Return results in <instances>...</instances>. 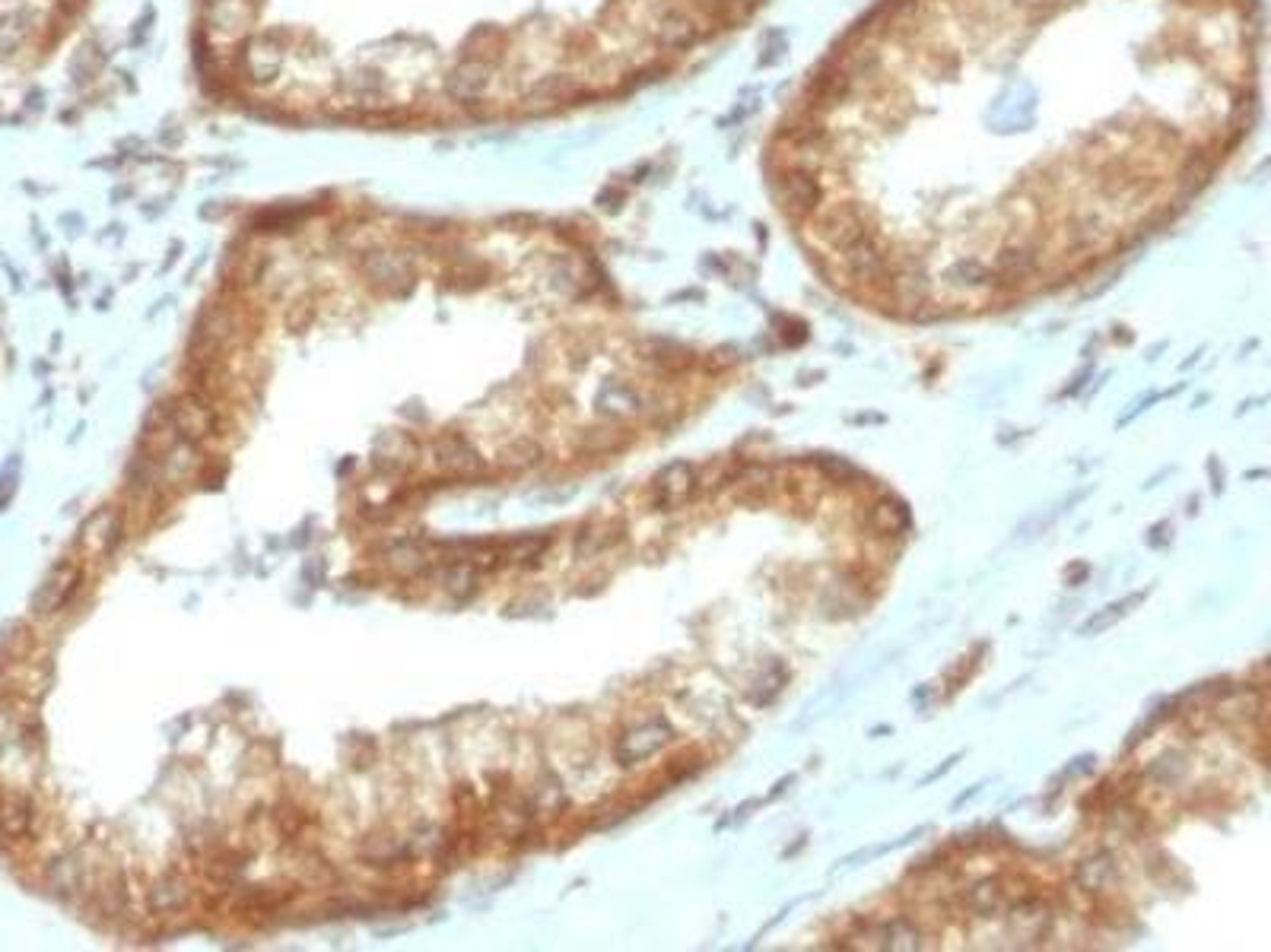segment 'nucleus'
<instances>
[{
  "instance_id": "6ab92c4d",
  "label": "nucleus",
  "mask_w": 1271,
  "mask_h": 952,
  "mask_svg": "<svg viewBox=\"0 0 1271 952\" xmlns=\"http://www.w3.org/2000/svg\"><path fill=\"white\" fill-rule=\"evenodd\" d=\"M553 543L550 534H531V537H515L503 543V562H515V566H537L540 556L547 553V546Z\"/></svg>"
},
{
  "instance_id": "423d86ee",
  "label": "nucleus",
  "mask_w": 1271,
  "mask_h": 952,
  "mask_svg": "<svg viewBox=\"0 0 1271 952\" xmlns=\"http://www.w3.org/2000/svg\"><path fill=\"white\" fill-rule=\"evenodd\" d=\"M843 260H846V270H849L856 280H862V283H878V280H884L890 273L888 251L881 248V241L872 236V233H865L856 244H849V248L843 251Z\"/></svg>"
},
{
  "instance_id": "0eeeda50",
  "label": "nucleus",
  "mask_w": 1271,
  "mask_h": 952,
  "mask_svg": "<svg viewBox=\"0 0 1271 952\" xmlns=\"http://www.w3.org/2000/svg\"><path fill=\"white\" fill-rule=\"evenodd\" d=\"M1008 927H1011V937H1015L1020 947H1036V943L1049 934L1052 915H1049V908H1046L1042 902L1023 899V902H1017L1015 908H1011Z\"/></svg>"
},
{
  "instance_id": "a878e982",
  "label": "nucleus",
  "mask_w": 1271,
  "mask_h": 952,
  "mask_svg": "<svg viewBox=\"0 0 1271 952\" xmlns=\"http://www.w3.org/2000/svg\"><path fill=\"white\" fill-rule=\"evenodd\" d=\"M1142 600H1144V594H1132V597H1126V600H1119V603H1110V606H1103V613L1090 616V619L1081 625V635H1094V632H1103V629H1110L1116 619H1123V616L1129 613V606H1135V603H1142Z\"/></svg>"
},
{
  "instance_id": "9d476101",
  "label": "nucleus",
  "mask_w": 1271,
  "mask_h": 952,
  "mask_svg": "<svg viewBox=\"0 0 1271 952\" xmlns=\"http://www.w3.org/2000/svg\"><path fill=\"white\" fill-rule=\"evenodd\" d=\"M436 458L452 476H474L484 471V461H481L477 448L471 442H465L461 435L439 439L436 442Z\"/></svg>"
},
{
  "instance_id": "5701e85b",
  "label": "nucleus",
  "mask_w": 1271,
  "mask_h": 952,
  "mask_svg": "<svg viewBox=\"0 0 1271 952\" xmlns=\"http://www.w3.org/2000/svg\"><path fill=\"white\" fill-rule=\"evenodd\" d=\"M627 445H630V432L614 429V426L589 429V432L582 435V448H585L589 455H611V451H621V448H627Z\"/></svg>"
},
{
  "instance_id": "c85d7f7f",
  "label": "nucleus",
  "mask_w": 1271,
  "mask_h": 952,
  "mask_svg": "<svg viewBox=\"0 0 1271 952\" xmlns=\"http://www.w3.org/2000/svg\"><path fill=\"white\" fill-rule=\"evenodd\" d=\"M1020 3H1058V0H1020Z\"/></svg>"
},
{
  "instance_id": "a211bd4d",
  "label": "nucleus",
  "mask_w": 1271,
  "mask_h": 952,
  "mask_svg": "<svg viewBox=\"0 0 1271 952\" xmlns=\"http://www.w3.org/2000/svg\"><path fill=\"white\" fill-rule=\"evenodd\" d=\"M96 902H99L106 918H122L125 915L127 905H130V889H127V879L122 870H109L103 876V883L96 889Z\"/></svg>"
},
{
  "instance_id": "c756f323",
  "label": "nucleus",
  "mask_w": 1271,
  "mask_h": 952,
  "mask_svg": "<svg viewBox=\"0 0 1271 952\" xmlns=\"http://www.w3.org/2000/svg\"><path fill=\"white\" fill-rule=\"evenodd\" d=\"M709 3H728V0H709Z\"/></svg>"
},
{
  "instance_id": "4be33fe9",
  "label": "nucleus",
  "mask_w": 1271,
  "mask_h": 952,
  "mask_svg": "<svg viewBox=\"0 0 1271 952\" xmlns=\"http://www.w3.org/2000/svg\"><path fill=\"white\" fill-rule=\"evenodd\" d=\"M878 937H881V943H878L881 950H922V934H919V927L909 924V921H903V918L884 924V927L878 931Z\"/></svg>"
},
{
  "instance_id": "f3484780",
  "label": "nucleus",
  "mask_w": 1271,
  "mask_h": 952,
  "mask_svg": "<svg viewBox=\"0 0 1271 952\" xmlns=\"http://www.w3.org/2000/svg\"><path fill=\"white\" fill-rule=\"evenodd\" d=\"M1005 905H1008V895H1005L1002 879H979L967 895V908L979 918H995L1005 911Z\"/></svg>"
},
{
  "instance_id": "b1692460",
  "label": "nucleus",
  "mask_w": 1271,
  "mask_h": 952,
  "mask_svg": "<svg viewBox=\"0 0 1271 952\" xmlns=\"http://www.w3.org/2000/svg\"><path fill=\"white\" fill-rule=\"evenodd\" d=\"M947 280H951L954 286H963V289H983V286H992V283H995L992 270H989L986 264H979V260H957V264L951 267Z\"/></svg>"
},
{
  "instance_id": "cd10ccee",
  "label": "nucleus",
  "mask_w": 1271,
  "mask_h": 952,
  "mask_svg": "<svg viewBox=\"0 0 1271 952\" xmlns=\"http://www.w3.org/2000/svg\"><path fill=\"white\" fill-rule=\"evenodd\" d=\"M1211 172H1214V159L1195 153V156L1186 162V169H1182V185H1186V188H1202V185L1211 178Z\"/></svg>"
},
{
  "instance_id": "ddd939ff",
  "label": "nucleus",
  "mask_w": 1271,
  "mask_h": 952,
  "mask_svg": "<svg viewBox=\"0 0 1271 952\" xmlns=\"http://www.w3.org/2000/svg\"><path fill=\"white\" fill-rule=\"evenodd\" d=\"M1036 264H1039V254L1030 241H1011L999 251L992 276L1005 280V283H1020L1036 270Z\"/></svg>"
},
{
  "instance_id": "2eb2a0df",
  "label": "nucleus",
  "mask_w": 1271,
  "mask_h": 952,
  "mask_svg": "<svg viewBox=\"0 0 1271 952\" xmlns=\"http://www.w3.org/2000/svg\"><path fill=\"white\" fill-rule=\"evenodd\" d=\"M1113 879H1116V860L1110 851H1097V854L1084 857L1074 870V883L1084 892H1103L1113 886Z\"/></svg>"
},
{
  "instance_id": "9b49d317",
  "label": "nucleus",
  "mask_w": 1271,
  "mask_h": 952,
  "mask_svg": "<svg viewBox=\"0 0 1271 952\" xmlns=\"http://www.w3.org/2000/svg\"><path fill=\"white\" fill-rule=\"evenodd\" d=\"M655 38H658V45H664L671 51H684V48H690L700 38V26H696V19L687 10L674 6V10L661 13V19L655 26Z\"/></svg>"
},
{
  "instance_id": "39448f33",
  "label": "nucleus",
  "mask_w": 1271,
  "mask_h": 952,
  "mask_svg": "<svg viewBox=\"0 0 1271 952\" xmlns=\"http://www.w3.org/2000/svg\"><path fill=\"white\" fill-rule=\"evenodd\" d=\"M693 492H696V471L687 461H674L655 476V508L661 511H674L687 505Z\"/></svg>"
},
{
  "instance_id": "7ed1b4c3",
  "label": "nucleus",
  "mask_w": 1271,
  "mask_h": 952,
  "mask_svg": "<svg viewBox=\"0 0 1271 952\" xmlns=\"http://www.w3.org/2000/svg\"><path fill=\"white\" fill-rule=\"evenodd\" d=\"M166 413L172 419V429L182 439H188V442H204V439H210L217 432V416H214V410L207 407V400L201 394L175 397L172 407H166Z\"/></svg>"
},
{
  "instance_id": "dca6fc26",
  "label": "nucleus",
  "mask_w": 1271,
  "mask_h": 952,
  "mask_svg": "<svg viewBox=\"0 0 1271 952\" xmlns=\"http://www.w3.org/2000/svg\"><path fill=\"white\" fill-rule=\"evenodd\" d=\"M909 524H912V514H909V508H906L903 502H896V498H878V502L872 505V511H868V527L878 530V534H884V537L906 534Z\"/></svg>"
},
{
  "instance_id": "20e7f679",
  "label": "nucleus",
  "mask_w": 1271,
  "mask_h": 952,
  "mask_svg": "<svg viewBox=\"0 0 1271 952\" xmlns=\"http://www.w3.org/2000/svg\"><path fill=\"white\" fill-rule=\"evenodd\" d=\"M122 534H125V518H122V511L112 508V505H106V508H99V511L83 524V530H80V546H83L90 556H112V553L119 550V543H122Z\"/></svg>"
},
{
  "instance_id": "bb28decb",
  "label": "nucleus",
  "mask_w": 1271,
  "mask_h": 952,
  "mask_svg": "<svg viewBox=\"0 0 1271 952\" xmlns=\"http://www.w3.org/2000/svg\"><path fill=\"white\" fill-rule=\"evenodd\" d=\"M51 879H54V886H58L61 892H77L80 883H83V863H80L74 854H64V857L54 860Z\"/></svg>"
},
{
  "instance_id": "f8f14e48",
  "label": "nucleus",
  "mask_w": 1271,
  "mask_h": 952,
  "mask_svg": "<svg viewBox=\"0 0 1271 952\" xmlns=\"http://www.w3.org/2000/svg\"><path fill=\"white\" fill-rule=\"evenodd\" d=\"M595 407H598V413H605L611 419H627V416H639L645 410V400L636 387L624 384V381H605L595 397Z\"/></svg>"
},
{
  "instance_id": "412c9836",
  "label": "nucleus",
  "mask_w": 1271,
  "mask_h": 952,
  "mask_svg": "<svg viewBox=\"0 0 1271 952\" xmlns=\"http://www.w3.org/2000/svg\"><path fill=\"white\" fill-rule=\"evenodd\" d=\"M624 540V524H601V527H585L576 540V556H595L601 550H611Z\"/></svg>"
},
{
  "instance_id": "aec40b11",
  "label": "nucleus",
  "mask_w": 1271,
  "mask_h": 952,
  "mask_svg": "<svg viewBox=\"0 0 1271 952\" xmlns=\"http://www.w3.org/2000/svg\"><path fill=\"white\" fill-rule=\"evenodd\" d=\"M439 582H442V591H445L449 597H455V600H468V597L477 591L481 569H477L474 562H452V566H445V569H442Z\"/></svg>"
},
{
  "instance_id": "6e6552de",
  "label": "nucleus",
  "mask_w": 1271,
  "mask_h": 952,
  "mask_svg": "<svg viewBox=\"0 0 1271 952\" xmlns=\"http://www.w3.org/2000/svg\"><path fill=\"white\" fill-rule=\"evenodd\" d=\"M865 223L852 207H836L830 213L820 217L817 223V238L830 248V251H846L849 244H856L859 238L865 236Z\"/></svg>"
},
{
  "instance_id": "f257e3e1",
  "label": "nucleus",
  "mask_w": 1271,
  "mask_h": 952,
  "mask_svg": "<svg viewBox=\"0 0 1271 952\" xmlns=\"http://www.w3.org/2000/svg\"><path fill=\"white\" fill-rule=\"evenodd\" d=\"M775 197H779V204H782V210H785L788 217L804 220V217H811V213L820 207V201H823V185H820V178H817L811 169L791 165V169H785V172L775 178Z\"/></svg>"
},
{
  "instance_id": "f03ea898",
  "label": "nucleus",
  "mask_w": 1271,
  "mask_h": 952,
  "mask_svg": "<svg viewBox=\"0 0 1271 952\" xmlns=\"http://www.w3.org/2000/svg\"><path fill=\"white\" fill-rule=\"evenodd\" d=\"M671 736H674V730H671V724H668L664 717L642 720V724L630 727V730H627V733L617 740V746H614V759H617V765H624V768H633V765H639V762H645L648 756H655L661 746H668V743H671Z\"/></svg>"
},
{
  "instance_id": "4468645a",
  "label": "nucleus",
  "mask_w": 1271,
  "mask_h": 952,
  "mask_svg": "<svg viewBox=\"0 0 1271 952\" xmlns=\"http://www.w3.org/2000/svg\"><path fill=\"white\" fill-rule=\"evenodd\" d=\"M77 582H80V569L74 562H61L35 597V613H58L77 588Z\"/></svg>"
},
{
  "instance_id": "1a4fd4ad",
  "label": "nucleus",
  "mask_w": 1271,
  "mask_h": 952,
  "mask_svg": "<svg viewBox=\"0 0 1271 952\" xmlns=\"http://www.w3.org/2000/svg\"><path fill=\"white\" fill-rule=\"evenodd\" d=\"M188 902H191V883L175 870L156 876L146 892V905L153 915H175V911L188 908Z\"/></svg>"
},
{
  "instance_id": "393cba45",
  "label": "nucleus",
  "mask_w": 1271,
  "mask_h": 952,
  "mask_svg": "<svg viewBox=\"0 0 1271 952\" xmlns=\"http://www.w3.org/2000/svg\"><path fill=\"white\" fill-rule=\"evenodd\" d=\"M540 458H544V451H540V445L531 442V439H518V442H512V445H506V448L500 451V464H503L506 471H528V467H534Z\"/></svg>"
}]
</instances>
